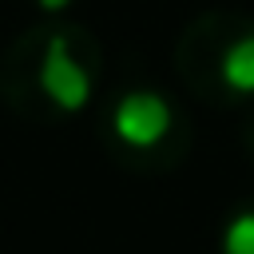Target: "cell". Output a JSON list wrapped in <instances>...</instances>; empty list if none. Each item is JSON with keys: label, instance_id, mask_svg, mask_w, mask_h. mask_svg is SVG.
Returning <instances> with one entry per match:
<instances>
[{"label": "cell", "instance_id": "6da1fadb", "mask_svg": "<svg viewBox=\"0 0 254 254\" xmlns=\"http://www.w3.org/2000/svg\"><path fill=\"white\" fill-rule=\"evenodd\" d=\"M40 83H44V91H48L64 111L83 107V99H87V91H91V79H87V67L75 64V56H71V48H67L64 36L52 40V48H48V56H44V67H40Z\"/></svg>", "mask_w": 254, "mask_h": 254}, {"label": "cell", "instance_id": "7a4b0ae2", "mask_svg": "<svg viewBox=\"0 0 254 254\" xmlns=\"http://www.w3.org/2000/svg\"><path fill=\"white\" fill-rule=\"evenodd\" d=\"M167 123H171V111H167V103H163L159 95H151V91L127 95V99L119 103V111H115V131H119V139L131 143V147H151V143H159L163 131H167Z\"/></svg>", "mask_w": 254, "mask_h": 254}, {"label": "cell", "instance_id": "3957f363", "mask_svg": "<svg viewBox=\"0 0 254 254\" xmlns=\"http://www.w3.org/2000/svg\"><path fill=\"white\" fill-rule=\"evenodd\" d=\"M218 71L234 91H254V36L234 40L222 56H218Z\"/></svg>", "mask_w": 254, "mask_h": 254}, {"label": "cell", "instance_id": "277c9868", "mask_svg": "<svg viewBox=\"0 0 254 254\" xmlns=\"http://www.w3.org/2000/svg\"><path fill=\"white\" fill-rule=\"evenodd\" d=\"M222 246H226V254H254V210L250 214H238L226 226Z\"/></svg>", "mask_w": 254, "mask_h": 254}, {"label": "cell", "instance_id": "5b68a950", "mask_svg": "<svg viewBox=\"0 0 254 254\" xmlns=\"http://www.w3.org/2000/svg\"><path fill=\"white\" fill-rule=\"evenodd\" d=\"M40 4H44V8H64L67 0H40Z\"/></svg>", "mask_w": 254, "mask_h": 254}]
</instances>
